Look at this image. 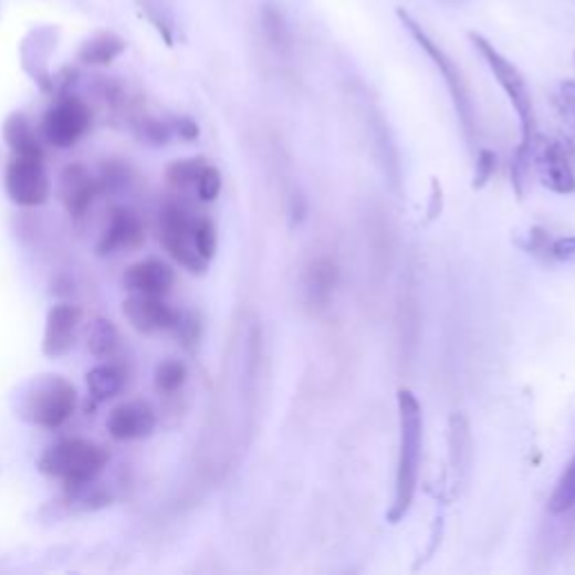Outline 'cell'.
<instances>
[{"mask_svg": "<svg viewBox=\"0 0 575 575\" xmlns=\"http://www.w3.org/2000/svg\"><path fill=\"white\" fill-rule=\"evenodd\" d=\"M80 309L75 306H56L48 315L45 324V342L43 351L50 357L65 355L72 348V339H75V328L80 324Z\"/></svg>", "mask_w": 575, "mask_h": 575, "instance_id": "4fadbf2b", "label": "cell"}, {"mask_svg": "<svg viewBox=\"0 0 575 575\" xmlns=\"http://www.w3.org/2000/svg\"><path fill=\"white\" fill-rule=\"evenodd\" d=\"M551 261L575 265V237H560L551 241Z\"/></svg>", "mask_w": 575, "mask_h": 575, "instance_id": "f1b7e54d", "label": "cell"}, {"mask_svg": "<svg viewBox=\"0 0 575 575\" xmlns=\"http://www.w3.org/2000/svg\"><path fill=\"white\" fill-rule=\"evenodd\" d=\"M187 380V367L182 363H178V359H169V363L160 365L158 367V374H156V387L163 391V394H174L178 391Z\"/></svg>", "mask_w": 575, "mask_h": 575, "instance_id": "7402d4cb", "label": "cell"}, {"mask_svg": "<svg viewBox=\"0 0 575 575\" xmlns=\"http://www.w3.org/2000/svg\"><path fill=\"white\" fill-rule=\"evenodd\" d=\"M142 241H144V228L142 221L137 219V213L126 207L111 209L108 228L104 232L100 250L106 254L117 248H137Z\"/></svg>", "mask_w": 575, "mask_h": 575, "instance_id": "5bb4252c", "label": "cell"}, {"mask_svg": "<svg viewBox=\"0 0 575 575\" xmlns=\"http://www.w3.org/2000/svg\"><path fill=\"white\" fill-rule=\"evenodd\" d=\"M551 241L553 237H548V232L540 230V228H533L529 234H526V241H518L520 248H524L531 257L535 259H542V261H551Z\"/></svg>", "mask_w": 575, "mask_h": 575, "instance_id": "484cf974", "label": "cell"}, {"mask_svg": "<svg viewBox=\"0 0 575 575\" xmlns=\"http://www.w3.org/2000/svg\"><path fill=\"white\" fill-rule=\"evenodd\" d=\"M75 389L61 378H48L36 385V391L30 396L28 411L36 425L59 427L75 411Z\"/></svg>", "mask_w": 575, "mask_h": 575, "instance_id": "8992f818", "label": "cell"}, {"mask_svg": "<svg viewBox=\"0 0 575 575\" xmlns=\"http://www.w3.org/2000/svg\"><path fill=\"white\" fill-rule=\"evenodd\" d=\"M450 459L457 481L463 479L468 472L470 459H472V439H470V425L463 414H454L450 418Z\"/></svg>", "mask_w": 575, "mask_h": 575, "instance_id": "e0dca14e", "label": "cell"}, {"mask_svg": "<svg viewBox=\"0 0 575 575\" xmlns=\"http://www.w3.org/2000/svg\"><path fill=\"white\" fill-rule=\"evenodd\" d=\"M6 137L8 142L12 144V149L19 154V156H32V158H41V149L39 144L30 130V126L25 124L23 117L14 115L10 122H8V128H6Z\"/></svg>", "mask_w": 575, "mask_h": 575, "instance_id": "d6986e66", "label": "cell"}, {"mask_svg": "<svg viewBox=\"0 0 575 575\" xmlns=\"http://www.w3.org/2000/svg\"><path fill=\"white\" fill-rule=\"evenodd\" d=\"M202 167L198 165V160H187V163H178L169 169V180L174 185H187V182H196L198 171Z\"/></svg>", "mask_w": 575, "mask_h": 575, "instance_id": "f546056e", "label": "cell"}, {"mask_svg": "<svg viewBox=\"0 0 575 575\" xmlns=\"http://www.w3.org/2000/svg\"><path fill=\"white\" fill-rule=\"evenodd\" d=\"M124 315L142 333H154L180 324V315L160 297H151V295H133L124 304Z\"/></svg>", "mask_w": 575, "mask_h": 575, "instance_id": "30bf717a", "label": "cell"}, {"mask_svg": "<svg viewBox=\"0 0 575 575\" xmlns=\"http://www.w3.org/2000/svg\"><path fill=\"white\" fill-rule=\"evenodd\" d=\"M117 346V333L111 324L100 322L91 335V348L95 355H111Z\"/></svg>", "mask_w": 575, "mask_h": 575, "instance_id": "4316f807", "label": "cell"}, {"mask_svg": "<svg viewBox=\"0 0 575 575\" xmlns=\"http://www.w3.org/2000/svg\"><path fill=\"white\" fill-rule=\"evenodd\" d=\"M6 185L12 200L23 207H34L45 202L50 194V182L41 167V158H32V156L14 158V163L8 169Z\"/></svg>", "mask_w": 575, "mask_h": 575, "instance_id": "ba28073f", "label": "cell"}, {"mask_svg": "<svg viewBox=\"0 0 575 575\" xmlns=\"http://www.w3.org/2000/svg\"><path fill=\"white\" fill-rule=\"evenodd\" d=\"M555 106H557V113H560L564 126L568 128L571 139L575 142V82L568 80V82L560 84Z\"/></svg>", "mask_w": 575, "mask_h": 575, "instance_id": "603a6c76", "label": "cell"}, {"mask_svg": "<svg viewBox=\"0 0 575 575\" xmlns=\"http://www.w3.org/2000/svg\"><path fill=\"white\" fill-rule=\"evenodd\" d=\"M174 279V270L167 263L151 259L130 265L124 274V285L135 295L163 297L171 291Z\"/></svg>", "mask_w": 575, "mask_h": 575, "instance_id": "7c38bea8", "label": "cell"}, {"mask_svg": "<svg viewBox=\"0 0 575 575\" xmlns=\"http://www.w3.org/2000/svg\"><path fill=\"white\" fill-rule=\"evenodd\" d=\"M533 165L537 167V174L546 189H551L560 196H568L575 191V174H573L571 160L566 156L564 144L546 142V139L537 137Z\"/></svg>", "mask_w": 575, "mask_h": 575, "instance_id": "9c48e42d", "label": "cell"}, {"mask_svg": "<svg viewBox=\"0 0 575 575\" xmlns=\"http://www.w3.org/2000/svg\"><path fill=\"white\" fill-rule=\"evenodd\" d=\"M156 427V414L149 405L126 402L113 409L108 418V431L117 441H133L149 437Z\"/></svg>", "mask_w": 575, "mask_h": 575, "instance_id": "8fae6325", "label": "cell"}, {"mask_svg": "<svg viewBox=\"0 0 575 575\" xmlns=\"http://www.w3.org/2000/svg\"><path fill=\"white\" fill-rule=\"evenodd\" d=\"M160 226H163V241L167 250L191 272H202L207 268V261L196 250V241H194L196 221L189 219V213L180 205H167L163 209Z\"/></svg>", "mask_w": 575, "mask_h": 575, "instance_id": "5b68a950", "label": "cell"}, {"mask_svg": "<svg viewBox=\"0 0 575 575\" xmlns=\"http://www.w3.org/2000/svg\"><path fill=\"white\" fill-rule=\"evenodd\" d=\"M178 130H180V135L187 137V139H194V137L198 135V126H196L191 119H180Z\"/></svg>", "mask_w": 575, "mask_h": 575, "instance_id": "4dcf8cb0", "label": "cell"}, {"mask_svg": "<svg viewBox=\"0 0 575 575\" xmlns=\"http://www.w3.org/2000/svg\"><path fill=\"white\" fill-rule=\"evenodd\" d=\"M124 50V43L113 36V34H102L97 39H93L84 50H82V59L86 63H93V65H106L111 63L119 52Z\"/></svg>", "mask_w": 575, "mask_h": 575, "instance_id": "ffe728a7", "label": "cell"}, {"mask_svg": "<svg viewBox=\"0 0 575 575\" xmlns=\"http://www.w3.org/2000/svg\"><path fill=\"white\" fill-rule=\"evenodd\" d=\"M468 39H470L472 48L481 54V59L488 63L496 84L501 86V91L506 93L509 102L513 104V108L520 117V124H522V142H531L537 135V117H535V104H533L531 88L520 72V67L503 56L485 36L470 32Z\"/></svg>", "mask_w": 575, "mask_h": 575, "instance_id": "3957f363", "label": "cell"}, {"mask_svg": "<svg viewBox=\"0 0 575 575\" xmlns=\"http://www.w3.org/2000/svg\"><path fill=\"white\" fill-rule=\"evenodd\" d=\"M221 187H223V180H221L219 169H213V167H202V169L198 171V178H196V191H198L200 200H205V202L216 200V198H219V194H221Z\"/></svg>", "mask_w": 575, "mask_h": 575, "instance_id": "cb8c5ba5", "label": "cell"}, {"mask_svg": "<svg viewBox=\"0 0 575 575\" xmlns=\"http://www.w3.org/2000/svg\"><path fill=\"white\" fill-rule=\"evenodd\" d=\"M122 385L124 378L115 367H97L88 374V387L100 400L113 398L122 389Z\"/></svg>", "mask_w": 575, "mask_h": 575, "instance_id": "44dd1931", "label": "cell"}, {"mask_svg": "<svg viewBox=\"0 0 575 575\" xmlns=\"http://www.w3.org/2000/svg\"><path fill=\"white\" fill-rule=\"evenodd\" d=\"M61 194H63V202L67 207L70 213H84L88 209V205L93 202V196H95V182L91 178V174L75 165V167H67L63 171V178H61Z\"/></svg>", "mask_w": 575, "mask_h": 575, "instance_id": "9a60e30c", "label": "cell"}, {"mask_svg": "<svg viewBox=\"0 0 575 575\" xmlns=\"http://www.w3.org/2000/svg\"><path fill=\"white\" fill-rule=\"evenodd\" d=\"M494 169H496V156H494L492 151H488V149L479 151V156H477V169H474V182H472V187H474V189H481V187H485V185L490 182V178L494 176Z\"/></svg>", "mask_w": 575, "mask_h": 575, "instance_id": "83f0119b", "label": "cell"}, {"mask_svg": "<svg viewBox=\"0 0 575 575\" xmlns=\"http://www.w3.org/2000/svg\"><path fill=\"white\" fill-rule=\"evenodd\" d=\"M337 283V265L331 259H317L306 274V295L313 306H324Z\"/></svg>", "mask_w": 575, "mask_h": 575, "instance_id": "2e32d148", "label": "cell"}, {"mask_svg": "<svg viewBox=\"0 0 575 575\" xmlns=\"http://www.w3.org/2000/svg\"><path fill=\"white\" fill-rule=\"evenodd\" d=\"M91 126V111L88 106L77 100V97H67L61 104H56L43 122V130L45 137L54 144V147H72Z\"/></svg>", "mask_w": 575, "mask_h": 575, "instance_id": "52a82bcc", "label": "cell"}, {"mask_svg": "<svg viewBox=\"0 0 575 575\" xmlns=\"http://www.w3.org/2000/svg\"><path fill=\"white\" fill-rule=\"evenodd\" d=\"M108 454L91 441H63L45 452L41 470L52 477H63L67 483H86L106 466Z\"/></svg>", "mask_w": 575, "mask_h": 575, "instance_id": "277c9868", "label": "cell"}, {"mask_svg": "<svg viewBox=\"0 0 575 575\" xmlns=\"http://www.w3.org/2000/svg\"><path fill=\"white\" fill-rule=\"evenodd\" d=\"M194 241H196L198 254L209 263V259H211L213 252H216V228H213V223L207 221V219L196 221Z\"/></svg>", "mask_w": 575, "mask_h": 575, "instance_id": "d4e9b609", "label": "cell"}, {"mask_svg": "<svg viewBox=\"0 0 575 575\" xmlns=\"http://www.w3.org/2000/svg\"><path fill=\"white\" fill-rule=\"evenodd\" d=\"M398 420H400V452L396 470V494L387 520L398 524L411 509L418 485L420 457H422V409L409 389L398 391Z\"/></svg>", "mask_w": 575, "mask_h": 575, "instance_id": "6da1fadb", "label": "cell"}, {"mask_svg": "<svg viewBox=\"0 0 575 575\" xmlns=\"http://www.w3.org/2000/svg\"><path fill=\"white\" fill-rule=\"evenodd\" d=\"M452 3H461V0H452Z\"/></svg>", "mask_w": 575, "mask_h": 575, "instance_id": "1f68e13d", "label": "cell"}, {"mask_svg": "<svg viewBox=\"0 0 575 575\" xmlns=\"http://www.w3.org/2000/svg\"><path fill=\"white\" fill-rule=\"evenodd\" d=\"M396 17L398 21L402 23V28L409 32V36L418 43V48L429 56V61L435 63V67L441 72V77L446 80V86L450 91V97H452V104H454V111L459 115V122H461V128L466 133V139L470 147H474L477 144V113H474V104H472V95L468 91V84L461 75L459 65L450 59V54L431 39L422 25L402 8L396 10Z\"/></svg>", "mask_w": 575, "mask_h": 575, "instance_id": "7a4b0ae2", "label": "cell"}, {"mask_svg": "<svg viewBox=\"0 0 575 575\" xmlns=\"http://www.w3.org/2000/svg\"><path fill=\"white\" fill-rule=\"evenodd\" d=\"M575 509V457L564 468L562 477L555 483V490L548 499V511L553 515H564Z\"/></svg>", "mask_w": 575, "mask_h": 575, "instance_id": "ac0fdd59", "label": "cell"}]
</instances>
